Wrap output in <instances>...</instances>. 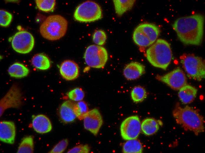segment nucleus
<instances>
[{
  "label": "nucleus",
  "instance_id": "1",
  "mask_svg": "<svg viewBox=\"0 0 205 153\" xmlns=\"http://www.w3.org/2000/svg\"><path fill=\"white\" fill-rule=\"evenodd\" d=\"M204 18L200 14L178 18L173 25L179 40L187 45H199L204 35Z\"/></svg>",
  "mask_w": 205,
  "mask_h": 153
},
{
  "label": "nucleus",
  "instance_id": "2",
  "mask_svg": "<svg viewBox=\"0 0 205 153\" xmlns=\"http://www.w3.org/2000/svg\"><path fill=\"white\" fill-rule=\"evenodd\" d=\"M172 114L176 122L185 130L192 131L196 135L204 131V118L198 110L188 106L183 107L177 103Z\"/></svg>",
  "mask_w": 205,
  "mask_h": 153
},
{
  "label": "nucleus",
  "instance_id": "3",
  "mask_svg": "<svg viewBox=\"0 0 205 153\" xmlns=\"http://www.w3.org/2000/svg\"><path fill=\"white\" fill-rule=\"evenodd\" d=\"M146 58L153 66L166 70L171 61L172 54L169 44L159 39L146 50Z\"/></svg>",
  "mask_w": 205,
  "mask_h": 153
},
{
  "label": "nucleus",
  "instance_id": "4",
  "mask_svg": "<svg viewBox=\"0 0 205 153\" xmlns=\"http://www.w3.org/2000/svg\"><path fill=\"white\" fill-rule=\"evenodd\" d=\"M68 22L59 15H53L48 16L40 25L39 31L42 36L50 41L59 40L65 34Z\"/></svg>",
  "mask_w": 205,
  "mask_h": 153
},
{
  "label": "nucleus",
  "instance_id": "5",
  "mask_svg": "<svg viewBox=\"0 0 205 153\" xmlns=\"http://www.w3.org/2000/svg\"><path fill=\"white\" fill-rule=\"evenodd\" d=\"M160 31L159 27L153 24L142 23L135 29L133 34V40L138 46L146 47L151 45L156 41Z\"/></svg>",
  "mask_w": 205,
  "mask_h": 153
},
{
  "label": "nucleus",
  "instance_id": "6",
  "mask_svg": "<svg viewBox=\"0 0 205 153\" xmlns=\"http://www.w3.org/2000/svg\"><path fill=\"white\" fill-rule=\"evenodd\" d=\"M181 62L188 77L199 81L205 78L204 60L193 54L184 53L180 57Z\"/></svg>",
  "mask_w": 205,
  "mask_h": 153
},
{
  "label": "nucleus",
  "instance_id": "7",
  "mask_svg": "<svg viewBox=\"0 0 205 153\" xmlns=\"http://www.w3.org/2000/svg\"><path fill=\"white\" fill-rule=\"evenodd\" d=\"M102 16L101 7L95 2L85 1L77 6L74 14L75 19L82 22H90L100 19Z\"/></svg>",
  "mask_w": 205,
  "mask_h": 153
},
{
  "label": "nucleus",
  "instance_id": "8",
  "mask_svg": "<svg viewBox=\"0 0 205 153\" xmlns=\"http://www.w3.org/2000/svg\"><path fill=\"white\" fill-rule=\"evenodd\" d=\"M86 64L91 67L101 68L105 65L108 59L106 49L103 47L92 45L87 48L84 55Z\"/></svg>",
  "mask_w": 205,
  "mask_h": 153
},
{
  "label": "nucleus",
  "instance_id": "9",
  "mask_svg": "<svg viewBox=\"0 0 205 153\" xmlns=\"http://www.w3.org/2000/svg\"><path fill=\"white\" fill-rule=\"evenodd\" d=\"M19 31L12 37L11 45L16 52L22 54L29 53L32 50L34 44V39L32 34L18 27Z\"/></svg>",
  "mask_w": 205,
  "mask_h": 153
},
{
  "label": "nucleus",
  "instance_id": "10",
  "mask_svg": "<svg viewBox=\"0 0 205 153\" xmlns=\"http://www.w3.org/2000/svg\"><path fill=\"white\" fill-rule=\"evenodd\" d=\"M20 87L13 84L0 101V117L5 111L11 108L19 109L23 104L24 97Z\"/></svg>",
  "mask_w": 205,
  "mask_h": 153
},
{
  "label": "nucleus",
  "instance_id": "11",
  "mask_svg": "<svg viewBox=\"0 0 205 153\" xmlns=\"http://www.w3.org/2000/svg\"><path fill=\"white\" fill-rule=\"evenodd\" d=\"M121 137L125 140L137 139L141 129V122L136 115L129 117L122 122L120 126Z\"/></svg>",
  "mask_w": 205,
  "mask_h": 153
},
{
  "label": "nucleus",
  "instance_id": "12",
  "mask_svg": "<svg viewBox=\"0 0 205 153\" xmlns=\"http://www.w3.org/2000/svg\"><path fill=\"white\" fill-rule=\"evenodd\" d=\"M156 78L174 90H179L187 84L186 75L183 71L179 68H176L164 75H157Z\"/></svg>",
  "mask_w": 205,
  "mask_h": 153
},
{
  "label": "nucleus",
  "instance_id": "13",
  "mask_svg": "<svg viewBox=\"0 0 205 153\" xmlns=\"http://www.w3.org/2000/svg\"><path fill=\"white\" fill-rule=\"evenodd\" d=\"M83 120L84 128L94 135H97L103 123L102 116L98 110L95 108L89 111Z\"/></svg>",
  "mask_w": 205,
  "mask_h": 153
},
{
  "label": "nucleus",
  "instance_id": "14",
  "mask_svg": "<svg viewBox=\"0 0 205 153\" xmlns=\"http://www.w3.org/2000/svg\"><path fill=\"white\" fill-rule=\"evenodd\" d=\"M16 134L14 123L11 121H4L0 122V139L5 143L13 144Z\"/></svg>",
  "mask_w": 205,
  "mask_h": 153
},
{
  "label": "nucleus",
  "instance_id": "15",
  "mask_svg": "<svg viewBox=\"0 0 205 153\" xmlns=\"http://www.w3.org/2000/svg\"><path fill=\"white\" fill-rule=\"evenodd\" d=\"M60 73L62 78L67 81L77 79L79 74L78 64L73 61L67 60L61 64L59 67Z\"/></svg>",
  "mask_w": 205,
  "mask_h": 153
},
{
  "label": "nucleus",
  "instance_id": "16",
  "mask_svg": "<svg viewBox=\"0 0 205 153\" xmlns=\"http://www.w3.org/2000/svg\"><path fill=\"white\" fill-rule=\"evenodd\" d=\"M32 126L34 130L39 134H45L51 131L52 129L49 119L43 114H38L32 117Z\"/></svg>",
  "mask_w": 205,
  "mask_h": 153
},
{
  "label": "nucleus",
  "instance_id": "17",
  "mask_svg": "<svg viewBox=\"0 0 205 153\" xmlns=\"http://www.w3.org/2000/svg\"><path fill=\"white\" fill-rule=\"evenodd\" d=\"M145 72L144 66L136 61H133L125 65L123 70L125 77L128 80H133L139 78Z\"/></svg>",
  "mask_w": 205,
  "mask_h": 153
},
{
  "label": "nucleus",
  "instance_id": "18",
  "mask_svg": "<svg viewBox=\"0 0 205 153\" xmlns=\"http://www.w3.org/2000/svg\"><path fill=\"white\" fill-rule=\"evenodd\" d=\"M75 104L72 101L69 100L64 102L60 106L59 111V116L63 122H71L77 118L74 112Z\"/></svg>",
  "mask_w": 205,
  "mask_h": 153
},
{
  "label": "nucleus",
  "instance_id": "19",
  "mask_svg": "<svg viewBox=\"0 0 205 153\" xmlns=\"http://www.w3.org/2000/svg\"><path fill=\"white\" fill-rule=\"evenodd\" d=\"M179 90L178 97L181 101L184 104L192 102L196 98L197 92V90L195 87L187 84Z\"/></svg>",
  "mask_w": 205,
  "mask_h": 153
},
{
  "label": "nucleus",
  "instance_id": "20",
  "mask_svg": "<svg viewBox=\"0 0 205 153\" xmlns=\"http://www.w3.org/2000/svg\"><path fill=\"white\" fill-rule=\"evenodd\" d=\"M159 128V123L155 119L148 118L141 123V129L145 135L150 136L156 133Z\"/></svg>",
  "mask_w": 205,
  "mask_h": 153
},
{
  "label": "nucleus",
  "instance_id": "21",
  "mask_svg": "<svg viewBox=\"0 0 205 153\" xmlns=\"http://www.w3.org/2000/svg\"><path fill=\"white\" fill-rule=\"evenodd\" d=\"M32 65L36 68L41 70H46L51 66V63L48 57L43 53L34 55L31 60Z\"/></svg>",
  "mask_w": 205,
  "mask_h": 153
},
{
  "label": "nucleus",
  "instance_id": "22",
  "mask_svg": "<svg viewBox=\"0 0 205 153\" xmlns=\"http://www.w3.org/2000/svg\"><path fill=\"white\" fill-rule=\"evenodd\" d=\"M8 71L11 77L16 78H21L28 75L29 73V69L23 64L15 62L9 67Z\"/></svg>",
  "mask_w": 205,
  "mask_h": 153
},
{
  "label": "nucleus",
  "instance_id": "23",
  "mask_svg": "<svg viewBox=\"0 0 205 153\" xmlns=\"http://www.w3.org/2000/svg\"><path fill=\"white\" fill-rule=\"evenodd\" d=\"M113 1L115 13L118 16H122L125 13L131 9L135 2V1L134 0Z\"/></svg>",
  "mask_w": 205,
  "mask_h": 153
},
{
  "label": "nucleus",
  "instance_id": "24",
  "mask_svg": "<svg viewBox=\"0 0 205 153\" xmlns=\"http://www.w3.org/2000/svg\"><path fill=\"white\" fill-rule=\"evenodd\" d=\"M123 152L125 153H141L143 151L142 144L137 139L127 140L123 144Z\"/></svg>",
  "mask_w": 205,
  "mask_h": 153
},
{
  "label": "nucleus",
  "instance_id": "25",
  "mask_svg": "<svg viewBox=\"0 0 205 153\" xmlns=\"http://www.w3.org/2000/svg\"><path fill=\"white\" fill-rule=\"evenodd\" d=\"M34 151V137L30 135L22 139L18 147L17 153H32Z\"/></svg>",
  "mask_w": 205,
  "mask_h": 153
},
{
  "label": "nucleus",
  "instance_id": "26",
  "mask_svg": "<svg viewBox=\"0 0 205 153\" xmlns=\"http://www.w3.org/2000/svg\"><path fill=\"white\" fill-rule=\"evenodd\" d=\"M147 96L146 89L144 87L140 86L135 87L131 91V98L135 103L142 102L146 98Z\"/></svg>",
  "mask_w": 205,
  "mask_h": 153
},
{
  "label": "nucleus",
  "instance_id": "27",
  "mask_svg": "<svg viewBox=\"0 0 205 153\" xmlns=\"http://www.w3.org/2000/svg\"><path fill=\"white\" fill-rule=\"evenodd\" d=\"M88 111L87 105L84 101H81L75 103L74 112L76 117L79 120H83Z\"/></svg>",
  "mask_w": 205,
  "mask_h": 153
},
{
  "label": "nucleus",
  "instance_id": "28",
  "mask_svg": "<svg viewBox=\"0 0 205 153\" xmlns=\"http://www.w3.org/2000/svg\"><path fill=\"white\" fill-rule=\"evenodd\" d=\"M35 1L39 10L46 12L53 11L56 5L55 0H36Z\"/></svg>",
  "mask_w": 205,
  "mask_h": 153
},
{
  "label": "nucleus",
  "instance_id": "29",
  "mask_svg": "<svg viewBox=\"0 0 205 153\" xmlns=\"http://www.w3.org/2000/svg\"><path fill=\"white\" fill-rule=\"evenodd\" d=\"M106 39V34L102 30H96L93 34V41L97 45L101 46L104 45Z\"/></svg>",
  "mask_w": 205,
  "mask_h": 153
},
{
  "label": "nucleus",
  "instance_id": "30",
  "mask_svg": "<svg viewBox=\"0 0 205 153\" xmlns=\"http://www.w3.org/2000/svg\"><path fill=\"white\" fill-rule=\"evenodd\" d=\"M67 96L71 100L79 102L82 101L83 99L85 93L82 89L76 88L70 91L67 94Z\"/></svg>",
  "mask_w": 205,
  "mask_h": 153
},
{
  "label": "nucleus",
  "instance_id": "31",
  "mask_svg": "<svg viewBox=\"0 0 205 153\" xmlns=\"http://www.w3.org/2000/svg\"><path fill=\"white\" fill-rule=\"evenodd\" d=\"M0 25L2 27L8 26L11 22L13 16L8 11L4 10L0 11Z\"/></svg>",
  "mask_w": 205,
  "mask_h": 153
},
{
  "label": "nucleus",
  "instance_id": "32",
  "mask_svg": "<svg viewBox=\"0 0 205 153\" xmlns=\"http://www.w3.org/2000/svg\"><path fill=\"white\" fill-rule=\"evenodd\" d=\"M68 140L67 139H63L59 142L49 152L51 153H62L67 147Z\"/></svg>",
  "mask_w": 205,
  "mask_h": 153
},
{
  "label": "nucleus",
  "instance_id": "33",
  "mask_svg": "<svg viewBox=\"0 0 205 153\" xmlns=\"http://www.w3.org/2000/svg\"><path fill=\"white\" fill-rule=\"evenodd\" d=\"M90 147L87 144H81L77 145L69 150L68 153H89Z\"/></svg>",
  "mask_w": 205,
  "mask_h": 153
}]
</instances>
